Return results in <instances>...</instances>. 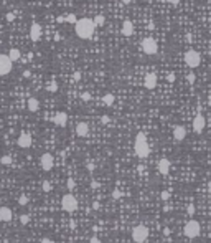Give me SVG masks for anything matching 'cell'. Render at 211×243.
Masks as SVG:
<instances>
[{"label":"cell","instance_id":"1","mask_svg":"<svg viewBox=\"0 0 211 243\" xmlns=\"http://www.w3.org/2000/svg\"><path fill=\"white\" fill-rule=\"evenodd\" d=\"M96 25H94V20L92 18H79L78 22L74 23V32L76 35L83 38V40H89L92 38V35L96 32Z\"/></svg>","mask_w":211,"mask_h":243},{"label":"cell","instance_id":"2","mask_svg":"<svg viewBox=\"0 0 211 243\" xmlns=\"http://www.w3.org/2000/svg\"><path fill=\"white\" fill-rule=\"evenodd\" d=\"M134 150L137 154L139 159H145V157L150 156V146H148V141H147V136L145 132H137L135 136V142H134Z\"/></svg>","mask_w":211,"mask_h":243},{"label":"cell","instance_id":"3","mask_svg":"<svg viewBox=\"0 0 211 243\" xmlns=\"http://www.w3.org/2000/svg\"><path fill=\"white\" fill-rule=\"evenodd\" d=\"M183 233H185V237L186 238H196L200 237L201 233V225L196 222V220H188L185 227H183Z\"/></svg>","mask_w":211,"mask_h":243},{"label":"cell","instance_id":"4","mask_svg":"<svg viewBox=\"0 0 211 243\" xmlns=\"http://www.w3.org/2000/svg\"><path fill=\"white\" fill-rule=\"evenodd\" d=\"M148 233H150V230L147 225H137L132 230V240L135 243H143L148 238Z\"/></svg>","mask_w":211,"mask_h":243},{"label":"cell","instance_id":"5","mask_svg":"<svg viewBox=\"0 0 211 243\" xmlns=\"http://www.w3.org/2000/svg\"><path fill=\"white\" fill-rule=\"evenodd\" d=\"M61 207H63L64 212H74L76 208H78V198L73 195V194H66V195H63V198H61Z\"/></svg>","mask_w":211,"mask_h":243},{"label":"cell","instance_id":"6","mask_svg":"<svg viewBox=\"0 0 211 243\" xmlns=\"http://www.w3.org/2000/svg\"><path fill=\"white\" fill-rule=\"evenodd\" d=\"M185 63L188 65L190 68H198L201 65V56L200 53L196 51V50H188V51L185 53Z\"/></svg>","mask_w":211,"mask_h":243},{"label":"cell","instance_id":"7","mask_svg":"<svg viewBox=\"0 0 211 243\" xmlns=\"http://www.w3.org/2000/svg\"><path fill=\"white\" fill-rule=\"evenodd\" d=\"M140 48H142V51L145 55H155L157 50H158V46H157V41L154 38H143L140 41Z\"/></svg>","mask_w":211,"mask_h":243},{"label":"cell","instance_id":"8","mask_svg":"<svg viewBox=\"0 0 211 243\" xmlns=\"http://www.w3.org/2000/svg\"><path fill=\"white\" fill-rule=\"evenodd\" d=\"M40 167L43 169L45 172H50V170L55 167V157H53V154L45 152V154L40 157Z\"/></svg>","mask_w":211,"mask_h":243},{"label":"cell","instance_id":"9","mask_svg":"<svg viewBox=\"0 0 211 243\" xmlns=\"http://www.w3.org/2000/svg\"><path fill=\"white\" fill-rule=\"evenodd\" d=\"M12 71V61L8 55H0V76H5Z\"/></svg>","mask_w":211,"mask_h":243},{"label":"cell","instance_id":"10","mask_svg":"<svg viewBox=\"0 0 211 243\" xmlns=\"http://www.w3.org/2000/svg\"><path fill=\"white\" fill-rule=\"evenodd\" d=\"M17 144H18V147H22V149H28L30 146L33 144L31 134L30 132H22L20 136H18V139H17Z\"/></svg>","mask_w":211,"mask_h":243},{"label":"cell","instance_id":"11","mask_svg":"<svg viewBox=\"0 0 211 243\" xmlns=\"http://www.w3.org/2000/svg\"><path fill=\"white\" fill-rule=\"evenodd\" d=\"M205 126H206L205 116L198 113V114L193 117V131H195L196 134H201L203 131H205Z\"/></svg>","mask_w":211,"mask_h":243},{"label":"cell","instance_id":"12","mask_svg":"<svg viewBox=\"0 0 211 243\" xmlns=\"http://www.w3.org/2000/svg\"><path fill=\"white\" fill-rule=\"evenodd\" d=\"M41 27L40 23H31V27H30V38H31V41H38L41 38Z\"/></svg>","mask_w":211,"mask_h":243},{"label":"cell","instance_id":"13","mask_svg":"<svg viewBox=\"0 0 211 243\" xmlns=\"http://www.w3.org/2000/svg\"><path fill=\"white\" fill-rule=\"evenodd\" d=\"M53 122H55L58 127H64L68 124V114L63 113V111H59V113H56V116L53 117Z\"/></svg>","mask_w":211,"mask_h":243},{"label":"cell","instance_id":"14","mask_svg":"<svg viewBox=\"0 0 211 243\" xmlns=\"http://www.w3.org/2000/svg\"><path fill=\"white\" fill-rule=\"evenodd\" d=\"M13 218V212H12L8 207H0V222H3V223H8L12 222Z\"/></svg>","mask_w":211,"mask_h":243},{"label":"cell","instance_id":"15","mask_svg":"<svg viewBox=\"0 0 211 243\" xmlns=\"http://www.w3.org/2000/svg\"><path fill=\"white\" fill-rule=\"evenodd\" d=\"M157 167H158V172L162 175H168L170 174V161L168 159H160Z\"/></svg>","mask_w":211,"mask_h":243},{"label":"cell","instance_id":"16","mask_svg":"<svg viewBox=\"0 0 211 243\" xmlns=\"http://www.w3.org/2000/svg\"><path fill=\"white\" fill-rule=\"evenodd\" d=\"M143 84H145L147 89H155V86H157V75L148 73V75L145 76V80H143Z\"/></svg>","mask_w":211,"mask_h":243},{"label":"cell","instance_id":"17","mask_svg":"<svg viewBox=\"0 0 211 243\" xmlns=\"http://www.w3.org/2000/svg\"><path fill=\"white\" fill-rule=\"evenodd\" d=\"M185 137H186V129L183 126H175V129H173V139L175 141H185Z\"/></svg>","mask_w":211,"mask_h":243},{"label":"cell","instance_id":"18","mask_svg":"<svg viewBox=\"0 0 211 243\" xmlns=\"http://www.w3.org/2000/svg\"><path fill=\"white\" fill-rule=\"evenodd\" d=\"M76 134H78L79 137H86V136L89 134V124H87V122H79V124L76 126Z\"/></svg>","mask_w":211,"mask_h":243},{"label":"cell","instance_id":"19","mask_svg":"<svg viewBox=\"0 0 211 243\" xmlns=\"http://www.w3.org/2000/svg\"><path fill=\"white\" fill-rule=\"evenodd\" d=\"M27 109H28L30 113H36V111L40 109V101L36 98H28V101H27Z\"/></svg>","mask_w":211,"mask_h":243},{"label":"cell","instance_id":"20","mask_svg":"<svg viewBox=\"0 0 211 243\" xmlns=\"http://www.w3.org/2000/svg\"><path fill=\"white\" fill-rule=\"evenodd\" d=\"M134 33V23L130 20H126V22L122 23V35H126V36H130Z\"/></svg>","mask_w":211,"mask_h":243},{"label":"cell","instance_id":"21","mask_svg":"<svg viewBox=\"0 0 211 243\" xmlns=\"http://www.w3.org/2000/svg\"><path fill=\"white\" fill-rule=\"evenodd\" d=\"M8 58H10L12 63H13V61H18V60L22 58V53H20L18 48H12L10 51H8Z\"/></svg>","mask_w":211,"mask_h":243},{"label":"cell","instance_id":"22","mask_svg":"<svg viewBox=\"0 0 211 243\" xmlns=\"http://www.w3.org/2000/svg\"><path fill=\"white\" fill-rule=\"evenodd\" d=\"M114 101H115V98H114V94H111V93H107V94L102 98V103L106 104V106H112Z\"/></svg>","mask_w":211,"mask_h":243},{"label":"cell","instance_id":"23","mask_svg":"<svg viewBox=\"0 0 211 243\" xmlns=\"http://www.w3.org/2000/svg\"><path fill=\"white\" fill-rule=\"evenodd\" d=\"M104 23H106V18H104V15H97V17L94 18V25H96V27H102Z\"/></svg>","mask_w":211,"mask_h":243},{"label":"cell","instance_id":"24","mask_svg":"<svg viewBox=\"0 0 211 243\" xmlns=\"http://www.w3.org/2000/svg\"><path fill=\"white\" fill-rule=\"evenodd\" d=\"M41 189H43V192H46V194H48V192H51V182H50V180H43V184H41Z\"/></svg>","mask_w":211,"mask_h":243},{"label":"cell","instance_id":"25","mask_svg":"<svg viewBox=\"0 0 211 243\" xmlns=\"http://www.w3.org/2000/svg\"><path fill=\"white\" fill-rule=\"evenodd\" d=\"M0 164H2V165H10L12 164V157L10 156H2L0 157Z\"/></svg>","mask_w":211,"mask_h":243},{"label":"cell","instance_id":"26","mask_svg":"<svg viewBox=\"0 0 211 243\" xmlns=\"http://www.w3.org/2000/svg\"><path fill=\"white\" fill-rule=\"evenodd\" d=\"M48 91L50 93H56L58 91V83L56 81H51V83L48 84Z\"/></svg>","mask_w":211,"mask_h":243},{"label":"cell","instance_id":"27","mask_svg":"<svg viewBox=\"0 0 211 243\" xmlns=\"http://www.w3.org/2000/svg\"><path fill=\"white\" fill-rule=\"evenodd\" d=\"M160 197H162V200H163V202H167V200L171 197V192L170 190H163L162 194H160Z\"/></svg>","mask_w":211,"mask_h":243},{"label":"cell","instance_id":"28","mask_svg":"<svg viewBox=\"0 0 211 243\" xmlns=\"http://www.w3.org/2000/svg\"><path fill=\"white\" fill-rule=\"evenodd\" d=\"M18 203H20L22 207H25V205L28 203V197H27V195H20V197H18Z\"/></svg>","mask_w":211,"mask_h":243},{"label":"cell","instance_id":"29","mask_svg":"<svg viewBox=\"0 0 211 243\" xmlns=\"http://www.w3.org/2000/svg\"><path fill=\"white\" fill-rule=\"evenodd\" d=\"M28 222H30V217H28L27 213H22V215H20V223H22V225H27Z\"/></svg>","mask_w":211,"mask_h":243},{"label":"cell","instance_id":"30","mask_svg":"<svg viewBox=\"0 0 211 243\" xmlns=\"http://www.w3.org/2000/svg\"><path fill=\"white\" fill-rule=\"evenodd\" d=\"M66 22H68V23H76V22H78V18H76L74 13H69L68 17H66Z\"/></svg>","mask_w":211,"mask_h":243},{"label":"cell","instance_id":"31","mask_svg":"<svg viewBox=\"0 0 211 243\" xmlns=\"http://www.w3.org/2000/svg\"><path fill=\"white\" fill-rule=\"evenodd\" d=\"M186 80H188V83H190V84H193V83H195V80H196V76H195V73H193V71L186 75Z\"/></svg>","mask_w":211,"mask_h":243},{"label":"cell","instance_id":"32","mask_svg":"<svg viewBox=\"0 0 211 243\" xmlns=\"http://www.w3.org/2000/svg\"><path fill=\"white\" fill-rule=\"evenodd\" d=\"M74 185H76L74 179H73V177H69V179L66 180V187H68V189H74Z\"/></svg>","mask_w":211,"mask_h":243},{"label":"cell","instance_id":"33","mask_svg":"<svg viewBox=\"0 0 211 243\" xmlns=\"http://www.w3.org/2000/svg\"><path fill=\"white\" fill-rule=\"evenodd\" d=\"M186 212H188V215H195L196 208H195V205H193V203H190L188 207H186Z\"/></svg>","mask_w":211,"mask_h":243},{"label":"cell","instance_id":"34","mask_svg":"<svg viewBox=\"0 0 211 243\" xmlns=\"http://www.w3.org/2000/svg\"><path fill=\"white\" fill-rule=\"evenodd\" d=\"M120 197H122V194H120V190H119V189L112 190V198H114V200H117V198H120Z\"/></svg>","mask_w":211,"mask_h":243},{"label":"cell","instance_id":"35","mask_svg":"<svg viewBox=\"0 0 211 243\" xmlns=\"http://www.w3.org/2000/svg\"><path fill=\"white\" fill-rule=\"evenodd\" d=\"M81 99H83V101H89V99H91V94H89L87 91H84L83 94H81Z\"/></svg>","mask_w":211,"mask_h":243},{"label":"cell","instance_id":"36","mask_svg":"<svg viewBox=\"0 0 211 243\" xmlns=\"http://www.w3.org/2000/svg\"><path fill=\"white\" fill-rule=\"evenodd\" d=\"M109 121H111V117H109V116H102V117H101V122H102V124H107Z\"/></svg>","mask_w":211,"mask_h":243},{"label":"cell","instance_id":"37","mask_svg":"<svg viewBox=\"0 0 211 243\" xmlns=\"http://www.w3.org/2000/svg\"><path fill=\"white\" fill-rule=\"evenodd\" d=\"M167 81H168V83H173V81H175V75H173V73H170V75L167 76Z\"/></svg>","mask_w":211,"mask_h":243},{"label":"cell","instance_id":"38","mask_svg":"<svg viewBox=\"0 0 211 243\" xmlns=\"http://www.w3.org/2000/svg\"><path fill=\"white\" fill-rule=\"evenodd\" d=\"M91 187H92V189H99V182H97V180H92Z\"/></svg>","mask_w":211,"mask_h":243},{"label":"cell","instance_id":"39","mask_svg":"<svg viewBox=\"0 0 211 243\" xmlns=\"http://www.w3.org/2000/svg\"><path fill=\"white\" fill-rule=\"evenodd\" d=\"M92 208H94V210H99V208H101V203L99 202H92Z\"/></svg>","mask_w":211,"mask_h":243},{"label":"cell","instance_id":"40","mask_svg":"<svg viewBox=\"0 0 211 243\" xmlns=\"http://www.w3.org/2000/svg\"><path fill=\"white\" fill-rule=\"evenodd\" d=\"M41 243H53V240L51 238H48V237H45V238H41Z\"/></svg>","mask_w":211,"mask_h":243},{"label":"cell","instance_id":"41","mask_svg":"<svg viewBox=\"0 0 211 243\" xmlns=\"http://www.w3.org/2000/svg\"><path fill=\"white\" fill-rule=\"evenodd\" d=\"M86 167H87V170H94V169H96V165H94V164H87Z\"/></svg>","mask_w":211,"mask_h":243},{"label":"cell","instance_id":"42","mask_svg":"<svg viewBox=\"0 0 211 243\" xmlns=\"http://www.w3.org/2000/svg\"><path fill=\"white\" fill-rule=\"evenodd\" d=\"M89 243H99V238H97V237H92L91 240H89Z\"/></svg>","mask_w":211,"mask_h":243},{"label":"cell","instance_id":"43","mask_svg":"<svg viewBox=\"0 0 211 243\" xmlns=\"http://www.w3.org/2000/svg\"><path fill=\"white\" fill-rule=\"evenodd\" d=\"M7 20H8V22H12V20H13V13H7Z\"/></svg>","mask_w":211,"mask_h":243},{"label":"cell","instance_id":"44","mask_svg":"<svg viewBox=\"0 0 211 243\" xmlns=\"http://www.w3.org/2000/svg\"><path fill=\"white\" fill-rule=\"evenodd\" d=\"M30 75H31V71H28V69L23 71V76H25V78H30Z\"/></svg>","mask_w":211,"mask_h":243},{"label":"cell","instance_id":"45","mask_svg":"<svg viewBox=\"0 0 211 243\" xmlns=\"http://www.w3.org/2000/svg\"><path fill=\"white\" fill-rule=\"evenodd\" d=\"M74 80H76V81L81 80V75H79V73H74Z\"/></svg>","mask_w":211,"mask_h":243},{"label":"cell","instance_id":"46","mask_svg":"<svg viewBox=\"0 0 211 243\" xmlns=\"http://www.w3.org/2000/svg\"><path fill=\"white\" fill-rule=\"evenodd\" d=\"M163 235H165V237H168V235H170V230H168V228H165V230H163Z\"/></svg>","mask_w":211,"mask_h":243},{"label":"cell","instance_id":"47","mask_svg":"<svg viewBox=\"0 0 211 243\" xmlns=\"http://www.w3.org/2000/svg\"><path fill=\"white\" fill-rule=\"evenodd\" d=\"M171 3H173V5H178V3H180V0H170Z\"/></svg>","mask_w":211,"mask_h":243},{"label":"cell","instance_id":"48","mask_svg":"<svg viewBox=\"0 0 211 243\" xmlns=\"http://www.w3.org/2000/svg\"><path fill=\"white\" fill-rule=\"evenodd\" d=\"M130 2H132V0H122V3H126V5H129Z\"/></svg>","mask_w":211,"mask_h":243},{"label":"cell","instance_id":"49","mask_svg":"<svg viewBox=\"0 0 211 243\" xmlns=\"http://www.w3.org/2000/svg\"><path fill=\"white\" fill-rule=\"evenodd\" d=\"M208 192H210V195H211V180H210V184H208Z\"/></svg>","mask_w":211,"mask_h":243},{"label":"cell","instance_id":"50","mask_svg":"<svg viewBox=\"0 0 211 243\" xmlns=\"http://www.w3.org/2000/svg\"><path fill=\"white\" fill-rule=\"evenodd\" d=\"M208 104H210V108H211V93H210V96H208Z\"/></svg>","mask_w":211,"mask_h":243}]
</instances>
